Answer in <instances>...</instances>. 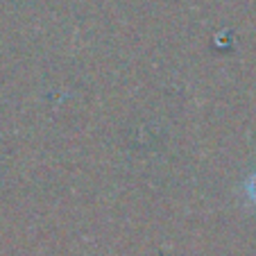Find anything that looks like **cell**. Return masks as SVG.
Returning a JSON list of instances; mask_svg holds the SVG:
<instances>
[{"label":"cell","mask_w":256,"mask_h":256,"mask_svg":"<svg viewBox=\"0 0 256 256\" xmlns=\"http://www.w3.org/2000/svg\"><path fill=\"white\" fill-rule=\"evenodd\" d=\"M240 195H242V202L247 204V208L256 211V168L242 179L240 184Z\"/></svg>","instance_id":"1"}]
</instances>
